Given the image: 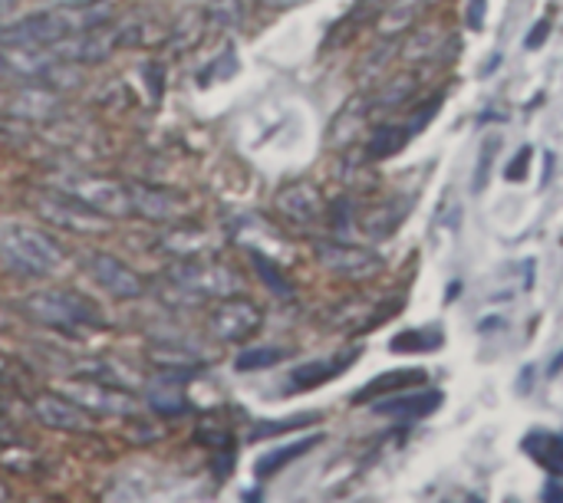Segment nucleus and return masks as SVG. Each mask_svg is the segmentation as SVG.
<instances>
[{
    "label": "nucleus",
    "mask_w": 563,
    "mask_h": 503,
    "mask_svg": "<svg viewBox=\"0 0 563 503\" xmlns=\"http://www.w3.org/2000/svg\"><path fill=\"white\" fill-rule=\"evenodd\" d=\"M0 260L16 277H46L63 264L59 244L26 224H10L0 231Z\"/></svg>",
    "instance_id": "1"
},
{
    "label": "nucleus",
    "mask_w": 563,
    "mask_h": 503,
    "mask_svg": "<svg viewBox=\"0 0 563 503\" xmlns=\"http://www.w3.org/2000/svg\"><path fill=\"white\" fill-rule=\"evenodd\" d=\"M20 310H23L26 320L40 323V326H46V329H63V333H66V329H79V326H92V329L102 326L99 310H96L86 297H79V293H73V290H43V293H30V297H23Z\"/></svg>",
    "instance_id": "2"
},
{
    "label": "nucleus",
    "mask_w": 563,
    "mask_h": 503,
    "mask_svg": "<svg viewBox=\"0 0 563 503\" xmlns=\"http://www.w3.org/2000/svg\"><path fill=\"white\" fill-rule=\"evenodd\" d=\"M168 280L175 287H181L185 293L191 297H201V300H224V297H234L241 290V280L218 260H181L168 270Z\"/></svg>",
    "instance_id": "3"
},
{
    "label": "nucleus",
    "mask_w": 563,
    "mask_h": 503,
    "mask_svg": "<svg viewBox=\"0 0 563 503\" xmlns=\"http://www.w3.org/2000/svg\"><path fill=\"white\" fill-rule=\"evenodd\" d=\"M33 208L40 217H46L49 224L73 231V234H106L109 231V217L92 211L89 204L76 201L73 194H36Z\"/></svg>",
    "instance_id": "4"
},
{
    "label": "nucleus",
    "mask_w": 563,
    "mask_h": 503,
    "mask_svg": "<svg viewBox=\"0 0 563 503\" xmlns=\"http://www.w3.org/2000/svg\"><path fill=\"white\" fill-rule=\"evenodd\" d=\"M264 316L254 303L238 300V297H224L211 313H208V333L221 343H244L261 329Z\"/></svg>",
    "instance_id": "5"
},
{
    "label": "nucleus",
    "mask_w": 563,
    "mask_h": 503,
    "mask_svg": "<svg viewBox=\"0 0 563 503\" xmlns=\"http://www.w3.org/2000/svg\"><path fill=\"white\" fill-rule=\"evenodd\" d=\"M317 260L330 273L350 277V280H369L383 270L379 254H373L366 247H353V244H317Z\"/></svg>",
    "instance_id": "6"
},
{
    "label": "nucleus",
    "mask_w": 563,
    "mask_h": 503,
    "mask_svg": "<svg viewBox=\"0 0 563 503\" xmlns=\"http://www.w3.org/2000/svg\"><path fill=\"white\" fill-rule=\"evenodd\" d=\"M66 194H73L76 201L89 204L92 211H99L106 217H122L132 211L129 185H119L112 178H76Z\"/></svg>",
    "instance_id": "7"
},
{
    "label": "nucleus",
    "mask_w": 563,
    "mask_h": 503,
    "mask_svg": "<svg viewBox=\"0 0 563 503\" xmlns=\"http://www.w3.org/2000/svg\"><path fill=\"white\" fill-rule=\"evenodd\" d=\"M89 273H92V280H96L109 297H115V300H139L142 290H145L142 277H139L129 264H122L119 257H112V254H96V257H89Z\"/></svg>",
    "instance_id": "8"
},
{
    "label": "nucleus",
    "mask_w": 563,
    "mask_h": 503,
    "mask_svg": "<svg viewBox=\"0 0 563 503\" xmlns=\"http://www.w3.org/2000/svg\"><path fill=\"white\" fill-rule=\"evenodd\" d=\"M274 204H277V211L287 221L303 224V227L307 224H317L323 217V198H320V191L310 181H294V185L280 188L277 198H274Z\"/></svg>",
    "instance_id": "9"
},
{
    "label": "nucleus",
    "mask_w": 563,
    "mask_h": 503,
    "mask_svg": "<svg viewBox=\"0 0 563 503\" xmlns=\"http://www.w3.org/2000/svg\"><path fill=\"white\" fill-rule=\"evenodd\" d=\"M69 399L79 409L96 412V415H129L132 412V399L122 389H112V385H102V382H92V379H82L79 385H69Z\"/></svg>",
    "instance_id": "10"
},
{
    "label": "nucleus",
    "mask_w": 563,
    "mask_h": 503,
    "mask_svg": "<svg viewBox=\"0 0 563 503\" xmlns=\"http://www.w3.org/2000/svg\"><path fill=\"white\" fill-rule=\"evenodd\" d=\"M33 415H36L46 428H53V432H86V428H89L86 409H79L73 399L53 395V392L33 399Z\"/></svg>",
    "instance_id": "11"
},
{
    "label": "nucleus",
    "mask_w": 563,
    "mask_h": 503,
    "mask_svg": "<svg viewBox=\"0 0 563 503\" xmlns=\"http://www.w3.org/2000/svg\"><path fill=\"white\" fill-rule=\"evenodd\" d=\"M129 201H132V211L148 221H175L185 211L178 194L152 188V185H129Z\"/></svg>",
    "instance_id": "12"
},
{
    "label": "nucleus",
    "mask_w": 563,
    "mask_h": 503,
    "mask_svg": "<svg viewBox=\"0 0 563 503\" xmlns=\"http://www.w3.org/2000/svg\"><path fill=\"white\" fill-rule=\"evenodd\" d=\"M445 402V395L439 389H429V392H412V395H396V399H379L373 405L376 415H389V418H426L432 412H439Z\"/></svg>",
    "instance_id": "13"
},
{
    "label": "nucleus",
    "mask_w": 563,
    "mask_h": 503,
    "mask_svg": "<svg viewBox=\"0 0 563 503\" xmlns=\"http://www.w3.org/2000/svg\"><path fill=\"white\" fill-rule=\"evenodd\" d=\"M356 359H360V349H353V353H346V356H340V359H333V362H307V366H300V369L290 372V389H294V392H300V389H317V385L336 379L340 372H346Z\"/></svg>",
    "instance_id": "14"
},
{
    "label": "nucleus",
    "mask_w": 563,
    "mask_h": 503,
    "mask_svg": "<svg viewBox=\"0 0 563 503\" xmlns=\"http://www.w3.org/2000/svg\"><path fill=\"white\" fill-rule=\"evenodd\" d=\"M426 379H429L426 369H396V372H383V376H376L366 389H360V392L353 395V402H356V405H366V402H373V399H379V395H389V392H399V389L422 385Z\"/></svg>",
    "instance_id": "15"
},
{
    "label": "nucleus",
    "mask_w": 563,
    "mask_h": 503,
    "mask_svg": "<svg viewBox=\"0 0 563 503\" xmlns=\"http://www.w3.org/2000/svg\"><path fill=\"white\" fill-rule=\"evenodd\" d=\"M525 451L551 474H563V438L551 432H531L525 438Z\"/></svg>",
    "instance_id": "16"
},
{
    "label": "nucleus",
    "mask_w": 563,
    "mask_h": 503,
    "mask_svg": "<svg viewBox=\"0 0 563 503\" xmlns=\"http://www.w3.org/2000/svg\"><path fill=\"white\" fill-rule=\"evenodd\" d=\"M445 343V333L442 326H422V329H406L399 336L389 339V349L393 353H435L439 346Z\"/></svg>",
    "instance_id": "17"
},
{
    "label": "nucleus",
    "mask_w": 563,
    "mask_h": 503,
    "mask_svg": "<svg viewBox=\"0 0 563 503\" xmlns=\"http://www.w3.org/2000/svg\"><path fill=\"white\" fill-rule=\"evenodd\" d=\"M148 405L158 415H181L188 409L185 395H181V379H155V385L148 389Z\"/></svg>",
    "instance_id": "18"
},
{
    "label": "nucleus",
    "mask_w": 563,
    "mask_h": 503,
    "mask_svg": "<svg viewBox=\"0 0 563 503\" xmlns=\"http://www.w3.org/2000/svg\"><path fill=\"white\" fill-rule=\"evenodd\" d=\"M320 445V435H310V438H303V441H294V445H287V448H277V451H271V455H264L261 461H257V478H274L280 468H287L290 461H297L300 455H307V451H313Z\"/></svg>",
    "instance_id": "19"
},
{
    "label": "nucleus",
    "mask_w": 563,
    "mask_h": 503,
    "mask_svg": "<svg viewBox=\"0 0 563 503\" xmlns=\"http://www.w3.org/2000/svg\"><path fill=\"white\" fill-rule=\"evenodd\" d=\"M82 379H92V382H102V385H112V389H135L139 385V376L115 366L112 359H96L92 366H82L79 369Z\"/></svg>",
    "instance_id": "20"
},
{
    "label": "nucleus",
    "mask_w": 563,
    "mask_h": 503,
    "mask_svg": "<svg viewBox=\"0 0 563 503\" xmlns=\"http://www.w3.org/2000/svg\"><path fill=\"white\" fill-rule=\"evenodd\" d=\"M412 135H416V132H412L409 125H383V128L373 135V142H369V155H373V158H389V155L402 152V145H406Z\"/></svg>",
    "instance_id": "21"
},
{
    "label": "nucleus",
    "mask_w": 563,
    "mask_h": 503,
    "mask_svg": "<svg viewBox=\"0 0 563 503\" xmlns=\"http://www.w3.org/2000/svg\"><path fill=\"white\" fill-rule=\"evenodd\" d=\"M287 359V353L284 349H277V346H264V349H247V353H241L238 359H234V369H241V372H254V369H271V366H277V362H284Z\"/></svg>",
    "instance_id": "22"
},
{
    "label": "nucleus",
    "mask_w": 563,
    "mask_h": 503,
    "mask_svg": "<svg viewBox=\"0 0 563 503\" xmlns=\"http://www.w3.org/2000/svg\"><path fill=\"white\" fill-rule=\"evenodd\" d=\"M320 415H294V418H280V422H261L254 432H251V441H261V438H274V435H284V432H297V428H310L317 425Z\"/></svg>",
    "instance_id": "23"
},
{
    "label": "nucleus",
    "mask_w": 563,
    "mask_h": 503,
    "mask_svg": "<svg viewBox=\"0 0 563 503\" xmlns=\"http://www.w3.org/2000/svg\"><path fill=\"white\" fill-rule=\"evenodd\" d=\"M251 260H254V267L261 270V280H264V283H267V287H271L274 293H280V297H290V293H294V287H290V283L284 280V273L277 270V264H274V260L261 257L257 250L251 254Z\"/></svg>",
    "instance_id": "24"
},
{
    "label": "nucleus",
    "mask_w": 563,
    "mask_h": 503,
    "mask_svg": "<svg viewBox=\"0 0 563 503\" xmlns=\"http://www.w3.org/2000/svg\"><path fill=\"white\" fill-rule=\"evenodd\" d=\"M495 152H498V138H492V142L482 148V158H478V175H475V191H485V185H488V165H492Z\"/></svg>",
    "instance_id": "25"
},
{
    "label": "nucleus",
    "mask_w": 563,
    "mask_h": 503,
    "mask_svg": "<svg viewBox=\"0 0 563 503\" xmlns=\"http://www.w3.org/2000/svg\"><path fill=\"white\" fill-rule=\"evenodd\" d=\"M528 165H531V148L525 145V148L518 152V158H511L505 178H508V181H525V178H528Z\"/></svg>",
    "instance_id": "26"
},
{
    "label": "nucleus",
    "mask_w": 563,
    "mask_h": 503,
    "mask_svg": "<svg viewBox=\"0 0 563 503\" xmlns=\"http://www.w3.org/2000/svg\"><path fill=\"white\" fill-rule=\"evenodd\" d=\"M548 33H551V16H544L541 23H534V26H531V33H528V40H525V46H528V49H538V46H544Z\"/></svg>",
    "instance_id": "27"
},
{
    "label": "nucleus",
    "mask_w": 563,
    "mask_h": 503,
    "mask_svg": "<svg viewBox=\"0 0 563 503\" xmlns=\"http://www.w3.org/2000/svg\"><path fill=\"white\" fill-rule=\"evenodd\" d=\"M482 23H485V0H472V7H468V26L472 30H482Z\"/></svg>",
    "instance_id": "28"
},
{
    "label": "nucleus",
    "mask_w": 563,
    "mask_h": 503,
    "mask_svg": "<svg viewBox=\"0 0 563 503\" xmlns=\"http://www.w3.org/2000/svg\"><path fill=\"white\" fill-rule=\"evenodd\" d=\"M544 501L548 503H563V484L561 481H551L548 491H544Z\"/></svg>",
    "instance_id": "29"
},
{
    "label": "nucleus",
    "mask_w": 563,
    "mask_h": 503,
    "mask_svg": "<svg viewBox=\"0 0 563 503\" xmlns=\"http://www.w3.org/2000/svg\"><path fill=\"white\" fill-rule=\"evenodd\" d=\"M40 3H46V7H89L96 0H40Z\"/></svg>",
    "instance_id": "30"
},
{
    "label": "nucleus",
    "mask_w": 563,
    "mask_h": 503,
    "mask_svg": "<svg viewBox=\"0 0 563 503\" xmlns=\"http://www.w3.org/2000/svg\"><path fill=\"white\" fill-rule=\"evenodd\" d=\"M13 7H16V0H0V20H3Z\"/></svg>",
    "instance_id": "31"
},
{
    "label": "nucleus",
    "mask_w": 563,
    "mask_h": 503,
    "mask_svg": "<svg viewBox=\"0 0 563 503\" xmlns=\"http://www.w3.org/2000/svg\"><path fill=\"white\" fill-rule=\"evenodd\" d=\"M561 369H563V356H561V359H558V362H554V366H551V376H558Z\"/></svg>",
    "instance_id": "32"
}]
</instances>
